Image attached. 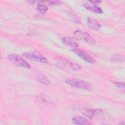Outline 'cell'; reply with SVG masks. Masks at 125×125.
I'll use <instances>...</instances> for the list:
<instances>
[{"label":"cell","mask_w":125,"mask_h":125,"mask_svg":"<svg viewBox=\"0 0 125 125\" xmlns=\"http://www.w3.org/2000/svg\"><path fill=\"white\" fill-rule=\"evenodd\" d=\"M55 60L58 65L62 68L72 71H78L81 69V66L80 64L63 57H57Z\"/></svg>","instance_id":"1"},{"label":"cell","mask_w":125,"mask_h":125,"mask_svg":"<svg viewBox=\"0 0 125 125\" xmlns=\"http://www.w3.org/2000/svg\"><path fill=\"white\" fill-rule=\"evenodd\" d=\"M65 83L71 86L84 90H91L93 88L90 83L77 79H68L65 80Z\"/></svg>","instance_id":"2"},{"label":"cell","mask_w":125,"mask_h":125,"mask_svg":"<svg viewBox=\"0 0 125 125\" xmlns=\"http://www.w3.org/2000/svg\"><path fill=\"white\" fill-rule=\"evenodd\" d=\"M22 56L28 60L43 63H48V60L37 51L26 52L23 53Z\"/></svg>","instance_id":"3"},{"label":"cell","mask_w":125,"mask_h":125,"mask_svg":"<svg viewBox=\"0 0 125 125\" xmlns=\"http://www.w3.org/2000/svg\"><path fill=\"white\" fill-rule=\"evenodd\" d=\"M75 39L83 41L90 45H94L96 43L95 40L87 32L77 30L73 33Z\"/></svg>","instance_id":"4"},{"label":"cell","mask_w":125,"mask_h":125,"mask_svg":"<svg viewBox=\"0 0 125 125\" xmlns=\"http://www.w3.org/2000/svg\"><path fill=\"white\" fill-rule=\"evenodd\" d=\"M7 58L11 62L16 65L28 69L30 68L31 67L30 64L24 59H23L18 54H8L7 56Z\"/></svg>","instance_id":"5"},{"label":"cell","mask_w":125,"mask_h":125,"mask_svg":"<svg viewBox=\"0 0 125 125\" xmlns=\"http://www.w3.org/2000/svg\"><path fill=\"white\" fill-rule=\"evenodd\" d=\"M83 114L90 119H97L103 114V111L100 109L84 108L82 109Z\"/></svg>","instance_id":"6"},{"label":"cell","mask_w":125,"mask_h":125,"mask_svg":"<svg viewBox=\"0 0 125 125\" xmlns=\"http://www.w3.org/2000/svg\"><path fill=\"white\" fill-rule=\"evenodd\" d=\"M71 51L82 59L88 63H94L95 62V60L93 59V58L87 52L79 48H73L71 50Z\"/></svg>","instance_id":"7"},{"label":"cell","mask_w":125,"mask_h":125,"mask_svg":"<svg viewBox=\"0 0 125 125\" xmlns=\"http://www.w3.org/2000/svg\"><path fill=\"white\" fill-rule=\"evenodd\" d=\"M61 41L62 43L66 46L74 48H77L79 46V44L72 37H64L61 39Z\"/></svg>","instance_id":"8"},{"label":"cell","mask_w":125,"mask_h":125,"mask_svg":"<svg viewBox=\"0 0 125 125\" xmlns=\"http://www.w3.org/2000/svg\"><path fill=\"white\" fill-rule=\"evenodd\" d=\"M71 122L73 124L75 125H86L92 124L88 120L83 117L82 116H75L72 118Z\"/></svg>","instance_id":"9"},{"label":"cell","mask_w":125,"mask_h":125,"mask_svg":"<svg viewBox=\"0 0 125 125\" xmlns=\"http://www.w3.org/2000/svg\"><path fill=\"white\" fill-rule=\"evenodd\" d=\"M87 25L89 28L94 30H98L101 27V25L98 21L90 17L87 19Z\"/></svg>","instance_id":"10"},{"label":"cell","mask_w":125,"mask_h":125,"mask_svg":"<svg viewBox=\"0 0 125 125\" xmlns=\"http://www.w3.org/2000/svg\"><path fill=\"white\" fill-rule=\"evenodd\" d=\"M83 6L86 9L93 13L97 14H102L103 12L101 8L95 5H89L88 3H85L83 4Z\"/></svg>","instance_id":"11"},{"label":"cell","mask_w":125,"mask_h":125,"mask_svg":"<svg viewBox=\"0 0 125 125\" xmlns=\"http://www.w3.org/2000/svg\"><path fill=\"white\" fill-rule=\"evenodd\" d=\"M40 2H42V4H45L51 6H58L62 4V2L60 0H41Z\"/></svg>","instance_id":"12"},{"label":"cell","mask_w":125,"mask_h":125,"mask_svg":"<svg viewBox=\"0 0 125 125\" xmlns=\"http://www.w3.org/2000/svg\"><path fill=\"white\" fill-rule=\"evenodd\" d=\"M68 16L70 20L73 21L74 22L77 23V24H81V21L80 19L77 16L76 14L73 12H68Z\"/></svg>","instance_id":"13"},{"label":"cell","mask_w":125,"mask_h":125,"mask_svg":"<svg viewBox=\"0 0 125 125\" xmlns=\"http://www.w3.org/2000/svg\"><path fill=\"white\" fill-rule=\"evenodd\" d=\"M38 81L42 84L45 85H47L49 84L50 83V81L48 80V79L45 77V76L43 75H39L38 76Z\"/></svg>","instance_id":"14"},{"label":"cell","mask_w":125,"mask_h":125,"mask_svg":"<svg viewBox=\"0 0 125 125\" xmlns=\"http://www.w3.org/2000/svg\"><path fill=\"white\" fill-rule=\"evenodd\" d=\"M36 10L39 13L41 14H43L45 13L48 10V8L46 5L40 3L38 4L36 6Z\"/></svg>","instance_id":"15"},{"label":"cell","mask_w":125,"mask_h":125,"mask_svg":"<svg viewBox=\"0 0 125 125\" xmlns=\"http://www.w3.org/2000/svg\"><path fill=\"white\" fill-rule=\"evenodd\" d=\"M124 57L123 56H122L121 55H114L112 57H111V61L113 62H121L124 60Z\"/></svg>","instance_id":"16"},{"label":"cell","mask_w":125,"mask_h":125,"mask_svg":"<svg viewBox=\"0 0 125 125\" xmlns=\"http://www.w3.org/2000/svg\"><path fill=\"white\" fill-rule=\"evenodd\" d=\"M114 85L117 87H118L120 90H123V91H125V86L124 83H122V82H114Z\"/></svg>","instance_id":"17"},{"label":"cell","mask_w":125,"mask_h":125,"mask_svg":"<svg viewBox=\"0 0 125 125\" xmlns=\"http://www.w3.org/2000/svg\"><path fill=\"white\" fill-rule=\"evenodd\" d=\"M88 2L91 3V4L96 5L101 3V0H91V1H88Z\"/></svg>","instance_id":"18"},{"label":"cell","mask_w":125,"mask_h":125,"mask_svg":"<svg viewBox=\"0 0 125 125\" xmlns=\"http://www.w3.org/2000/svg\"><path fill=\"white\" fill-rule=\"evenodd\" d=\"M119 124H120H120H121V125H123V124H124V122H122V123H121V122H120V123H119Z\"/></svg>","instance_id":"19"}]
</instances>
